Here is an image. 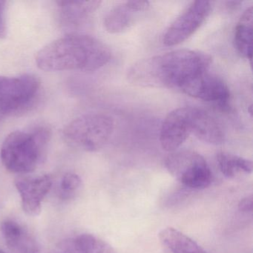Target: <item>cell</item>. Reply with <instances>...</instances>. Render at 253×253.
Wrapping results in <instances>:
<instances>
[{
    "label": "cell",
    "instance_id": "14",
    "mask_svg": "<svg viewBox=\"0 0 253 253\" xmlns=\"http://www.w3.org/2000/svg\"><path fill=\"white\" fill-rule=\"evenodd\" d=\"M59 247L65 253H117L110 244L91 234L68 238Z\"/></svg>",
    "mask_w": 253,
    "mask_h": 253
},
{
    "label": "cell",
    "instance_id": "16",
    "mask_svg": "<svg viewBox=\"0 0 253 253\" xmlns=\"http://www.w3.org/2000/svg\"><path fill=\"white\" fill-rule=\"evenodd\" d=\"M159 239L171 253H207L192 238L174 228L162 229Z\"/></svg>",
    "mask_w": 253,
    "mask_h": 253
},
{
    "label": "cell",
    "instance_id": "5",
    "mask_svg": "<svg viewBox=\"0 0 253 253\" xmlns=\"http://www.w3.org/2000/svg\"><path fill=\"white\" fill-rule=\"evenodd\" d=\"M41 81L32 74L0 76V115H14L26 112L35 103Z\"/></svg>",
    "mask_w": 253,
    "mask_h": 253
},
{
    "label": "cell",
    "instance_id": "20",
    "mask_svg": "<svg viewBox=\"0 0 253 253\" xmlns=\"http://www.w3.org/2000/svg\"><path fill=\"white\" fill-rule=\"evenodd\" d=\"M6 2L0 1V39L6 37V20H5Z\"/></svg>",
    "mask_w": 253,
    "mask_h": 253
},
{
    "label": "cell",
    "instance_id": "11",
    "mask_svg": "<svg viewBox=\"0 0 253 253\" xmlns=\"http://www.w3.org/2000/svg\"><path fill=\"white\" fill-rule=\"evenodd\" d=\"M1 232L8 248L15 253H40L36 238L17 222L6 220L1 225Z\"/></svg>",
    "mask_w": 253,
    "mask_h": 253
},
{
    "label": "cell",
    "instance_id": "21",
    "mask_svg": "<svg viewBox=\"0 0 253 253\" xmlns=\"http://www.w3.org/2000/svg\"><path fill=\"white\" fill-rule=\"evenodd\" d=\"M238 210L241 212H252V210H253V195H249V196L245 197V198L241 199L238 203Z\"/></svg>",
    "mask_w": 253,
    "mask_h": 253
},
{
    "label": "cell",
    "instance_id": "13",
    "mask_svg": "<svg viewBox=\"0 0 253 253\" xmlns=\"http://www.w3.org/2000/svg\"><path fill=\"white\" fill-rule=\"evenodd\" d=\"M101 1H57L56 4L63 25L73 26L86 20L100 7Z\"/></svg>",
    "mask_w": 253,
    "mask_h": 253
},
{
    "label": "cell",
    "instance_id": "6",
    "mask_svg": "<svg viewBox=\"0 0 253 253\" xmlns=\"http://www.w3.org/2000/svg\"><path fill=\"white\" fill-rule=\"evenodd\" d=\"M165 167L173 177L191 190L205 189L212 180V173L207 161L194 151L170 152L166 158Z\"/></svg>",
    "mask_w": 253,
    "mask_h": 253
},
{
    "label": "cell",
    "instance_id": "8",
    "mask_svg": "<svg viewBox=\"0 0 253 253\" xmlns=\"http://www.w3.org/2000/svg\"><path fill=\"white\" fill-rule=\"evenodd\" d=\"M179 89L194 98L214 103L222 109L229 106L231 97L229 86L223 79L208 71L187 80Z\"/></svg>",
    "mask_w": 253,
    "mask_h": 253
},
{
    "label": "cell",
    "instance_id": "7",
    "mask_svg": "<svg viewBox=\"0 0 253 253\" xmlns=\"http://www.w3.org/2000/svg\"><path fill=\"white\" fill-rule=\"evenodd\" d=\"M212 8L210 1H194L171 23L164 35L167 46H174L184 42L204 24Z\"/></svg>",
    "mask_w": 253,
    "mask_h": 253
},
{
    "label": "cell",
    "instance_id": "17",
    "mask_svg": "<svg viewBox=\"0 0 253 253\" xmlns=\"http://www.w3.org/2000/svg\"><path fill=\"white\" fill-rule=\"evenodd\" d=\"M253 7L244 11L235 27L234 42L239 54L251 61L253 58Z\"/></svg>",
    "mask_w": 253,
    "mask_h": 253
},
{
    "label": "cell",
    "instance_id": "18",
    "mask_svg": "<svg viewBox=\"0 0 253 253\" xmlns=\"http://www.w3.org/2000/svg\"><path fill=\"white\" fill-rule=\"evenodd\" d=\"M217 165L222 174L228 178H233L241 173L251 174L253 163L250 160L228 152H218L216 155Z\"/></svg>",
    "mask_w": 253,
    "mask_h": 253
},
{
    "label": "cell",
    "instance_id": "2",
    "mask_svg": "<svg viewBox=\"0 0 253 253\" xmlns=\"http://www.w3.org/2000/svg\"><path fill=\"white\" fill-rule=\"evenodd\" d=\"M111 58L112 51L104 42L90 35L75 33L40 50L36 63L45 72H94L106 66Z\"/></svg>",
    "mask_w": 253,
    "mask_h": 253
},
{
    "label": "cell",
    "instance_id": "4",
    "mask_svg": "<svg viewBox=\"0 0 253 253\" xmlns=\"http://www.w3.org/2000/svg\"><path fill=\"white\" fill-rule=\"evenodd\" d=\"M114 128L112 117L103 113H88L68 124L63 129V137L72 147L96 152L107 143Z\"/></svg>",
    "mask_w": 253,
    "mask_h": 253
},
{
    "label": "cell",
    "instance_id": "1",
    "mask_svg": "<svg viewBox=\"0 0 253 253\" xmlns=\"http://www.w3.org/2000/svg\"><path fill=\"white\" fill-rule=\"evenodd\" d=\"M212 58L192 49H177L139 60L129 68L127 78L136 85L177 88L192 77L207 72Z\"/></svg>",
    "mask_w": 253,
    "mask_h": 253
},
{
    "label": "cell",
    "instance_id": "3",
    "mask_svg": "<svg viewBox=\"0 0 253 253\" xmlns=\"http://www.w3.org/2000/svg\"><path fill=\"white\" fill-rule=\"evenodd\" d=\"M51 137V129L46 126L10 133L0 151L2 164L7 170L17 174L35 171L45 156Z\"/></svg>",
    "mask_w": 253,
    "mask_h": 253
},
{
    "label": "cell",
    "instance_id": "19",
    "mask_svg": "<svg viewBox=\"0 0 253 253\" xmlns=\"http://www.w3.org/2000/svg\"><path fill=\"white\" fill-rule=\"evenodd\" d=\"M81 185L82 180L78 174L75 173H67L65 174L60 185L63 196L68 197L73 195L81 188Z\"/></svg>",
    "mask_w": 253,
    "mask_h": 253
},
{
    "label": "cell",
    "instance_id": "9",
    "mask_svg": "<svg viewBox=\"0 0 253 253\" xmlns=\"http://www.w3.org/2000/svg\"><path fill=\"white\" fill-rule=\"evenodd\" d=\"M192 107H180L171 111L161 126L160 143L169 152L177 151L192 134Z\"/></svg>",
    "mask_w": 253,
    "mask_h": 253
},
{
    "label": "cell",
    "instance_id": "12",
    "mask_svg": "<svg viewBox=\"0 0 253 253\" xmlns=\"http://www.w3.org/2000/svg\"><path fill=\"white\" fill-rule=\"evenodd\" d=\"M192 134L201 141L212 145L224 142V132L219 123L203 109L192 107Z\"/></svg>",
    "mask_w": 253,
    "mask_h": 253
},
{
    "label": "cell",
    "instance_id": "15",
    "mask_svg": "<svg viewBox=\"0 0 253 253\" xmlns=\"http://www.w3.org/2000/svg\"><path fill=\"white\" fill-rule=\"evenodd\" d=\"M139 13L132 8L129 1L119 4L113 7L105 17V29L111 34L122 33L134 24Z\"/></svg>",
    "mask_w": 253,
    "mask_h": 253
},
{
    "label": "cell",
    "instance_id": "10",
    "mask_svg": "<svg viewBox=\"0 0 253 253\" xmlns=\"http://www.w3.org/2000/svg\"><path fill=\"white\" fill-rule=\"evenodd\" d=\"M15 186L21 198L23 211L30 216H38L42 210V201L52 186L49 175L19 177Z\"/></svg>",
    "mask_w": 253,
    "mask_h": 253
},
{
    "label": "cell",
    "instance_id": "22",
    "mask_svg": "<svg viewBox=\"0 0 253 253\" xmlns=\"http://www.w3.org/2000/svg\"><path fill=\"white\" fill-rule=\"evenodd\" d=\"M191 189H187V188L184 187V189L182 190L177 191V192H174L173 195L171 197L167 199V204L168 205H174L177 204L179 201L183 200V198H186L187 196L188 192L190 191Z\"/></svg>",
    "mask_w": 253,
    "mask_h": 253
},
{
    "label": "cell",
    "instance_id": "23",
    "mask_svg": "<svg viewBox=\"0 0 253 253\" xmlns=\"http://www.w3.org/2000/svg\"><path fill=\"white\" fill-rule=\"evenodd\" d=\"M0 253H6L5 252L2 251V250H0Z\"/></svg>",
    "mask_w": 253,
    "mask_h": 253
}]
</instances>
